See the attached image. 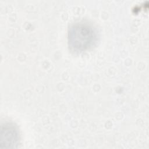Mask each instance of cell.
Listing matches in <instances>:
<instances>
[{
	"mask_svg": "<svg viewBox=\"0 0 149 149\" xmlns=\"http://www.w3.org/2000/svg\"><path fill=\"white\" fill-rule=\"evenodd\" d=\"M96 37L93 27L80 22L73 23L68 29V39L70 47L76 51H83L91 46Z\"/></svg>",
	"mask_w": 149,
	"mask_h": 149,
	"instance_id": "6da1fadb",
	"label": "cell"
},
{
	"mask_svg": "<svg viewBox=\"0 0 149 149\" xmlns=\"http://www.w3.org/2000/svg\"><path fill=\"white\" fill-rule=\"evenodd\" d=\"M19 140L17 129L11 123L1 125L0 133V147L1 148H13Z\"/></svg>",
	"mask_w": 149,
	"mask_h": 149,
	"instance_id": "7a4b0ae2",
	"label": "cell"
}]
</instances>
